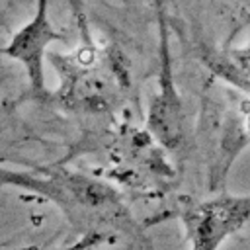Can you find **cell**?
<instances>
[{
    "mask_svg": "<svg viewBox=\"0 0 250 250\" xmlns=\"http://www.w3.org/2000/svg\"><path fill=\"white\" fill-rule=\"evenodd\" d=\"M162 29V72H160V86L158 96L152 100L148 109V129L150 133L170 150H176L184 143V111L180 98L172 84V72L168 66V49H166V31L164 23H160Z\"/></svg>",
    "mask_w": 250,
    "mask_h": 250,
    "instance_id": "obj_4",
    "label": "cell"
},
{
    "mask_svg": "<svg viewBox=\"0 0 250 250\" xmlns=\"http://www.w3.org/2000/svg\"><path fill=\"white\" fill-rule=\"evenodd\" d=\"M59 39H62V35L53 27L49 0H37L31 20L23 23L4 47V55L23 66L29 88L35 94L45 92V53L47 47Z\"/></svg>",
    "mask_w": 250,
    "mask_h": 250,
    "instance_id": "obj_3",
    "label": "cell"
},
{
    "mask_svg": "<svg viewBox=\"0 0 250 250\" xmlns=\"http://www.w3.org/2000/svg\"><path fill=\"white\" fill-rule=\"evenodd\" d=\"M189 250H219L229 236L250 223V193H223L191 203L182 213Z\"/></svg>",
    "mask_w": 250,
    "mask_h": 250,
    "instance_id": "obj_2",
    "label": "cell"
},
{
    "mask_svg": "<svg viewBox=\"0 0 250 250\" xmlns=\"http://www.w3.org/2000/svg\"><path fill=\"white\" fill-rule=\"evenodd\" d=\"M45 174H29L25 170L2 172V186H18L53 199L70 219H123L125 211L117 193L94 178L64 168L43 170Z\"/></svg>",
    "mask_w": 250,
    "mask_h": 250,
    "instance_id": "obj_1",
    "label": "cell"
},
{
    "mask_svg": "<svg viewBox=\"0 0 250 250\" xmlns=\"http://www.w3.org/2000/svg\"><path fill=\"white\" fill-rule=\"evenodd\" d=\"M248 2H250V0H248Z\"/></svg>",
    "mask_w": 250,
    "mask_h": 250,
    "instance_id": "obj_5",
    "label": "cell"
}]
</instances>
